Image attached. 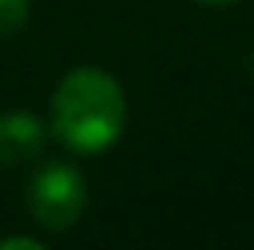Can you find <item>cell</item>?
Instances as JSON below:
<instances>
[{"label": "cell", "instance_id": "1", "mask_svg": "<svg viewBox=\"0 0 254 250\" xmlns=\"http://www.w3.org/2000/svg\"><path fill=\"white\" fill-rule=\"evenodd\" d=\"M124 120V89L103 69H72L52 96V130L76 154H100L117 144Z\"/></svg>", "mask_w": 254, "mask_h": 250}, {"label": "cell", "instance_id": "2", "mask_svg": "<svg viewBox=\"0 0 254 250\" xmlns=\"http://www.w3.org/2000/svg\"><path fill=\"white\" fill-rule=\"evenodd\" d=\"M28 209L45 230H69L86 209V178L79 168L48 161L28 178Z\"/></svg>", "mask_w": 254, "mask_h": 250}, {"label": "cell", "instance_id": "3", "mask_svg": "<svg viewBox=\"0 0 254 250\" xmlns=\"http://www.w3.org/2000/svg\"><path fill=\"white\" fill-rule=\"evenodd\" d=\"M45 148V127L35 113L14 110L0 117V165H24Z\"/></svg>", "mask_w": 254, "mask_h": 250}, {"label": "cell", "instance_id": "4", "mask_svg": "<svg viewBox=\"0 0 254 250\" xmlns=\"http://www.w3.org/2000/svg\"><path fill=\"white\" fill-rule=\"evenodd\" d=\"M28 14H31V0H0V38L21 31Z\"/></svg>", "mask_w": 254, "mask_h": 250}, {"label": "cell", "instance_id": "5", "mask_svg": "<svg viewBox=\"0 0 254 250\" xmlns=\"http://www.w3.org/2000/svg\"><path fill=\"white\" fill-rule=\"evenodd\" d=\"M10 247H24V250H45L42 240H31V237H7L0 240V250H10Z\"/></svg>", "mask_w": 254, "mask_h": 250}, {"label": "cell", "instance_id": "6", "mask_svg": "<svg viewBox=\"0 0 254 250\" xmlns=\"http://www.w3.org/2000/svg\"><path fill=\"white\" fill-rule=\"evenodd\" d=\"M203 3H230V0H203Z\"/></svg>", "mask_w": 254, "mask_h": 250}]
</instances>
